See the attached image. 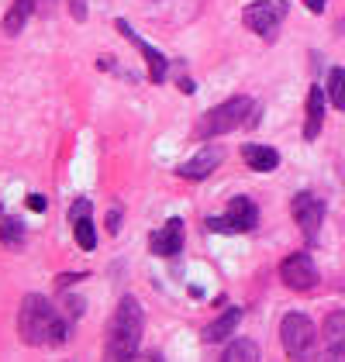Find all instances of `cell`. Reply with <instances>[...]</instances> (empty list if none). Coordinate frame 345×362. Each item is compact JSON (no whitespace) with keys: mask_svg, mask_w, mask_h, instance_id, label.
<instances>
[{"mask_svg":"<svg viewBox=\"0 0 345 362\" xmlns=\"http://www.w3.org/2000/svg\"><path fill=\"white\" fill-rule=\"evenodd\" d=\"M18 328L28 345H62L69 338V321L59 317L56 307L38 293L25 297V304L18 310Z\"/></svg>","mask_w":345,"mask_h":362,"instance_id":"1","label":"cell"},{"mask_svg":"<svg viewBox=\"0 0 345 362\" xmlns=\"http://www.w3.org/2000/svg\"><path fill=\"white\" fill-rule=\"evenodd\" d=\"M142 328H145V314L142 304L135 297H121L115 317L107 325V341H104V356L107 359H131L139 352V341H142Z\"/></svg>","mask_w":345,"mask_h":362,"instance_id":"2","label":"cell"},{"mask_svg":"<svg viewBox=\"0 0 345 362\" xmlns=\"http://www.w3.org/2000/svg\"><path fill=\"white\" fill-rule=\"evenodd\" d=\"M252 100L249 97H231V100H225V104H218L214 111H207V117L201 121V135H207V139H214V135H228V132H235L238 124H245L249 117H252Z\"/></svg>","mask_w":345,"mask_h":362,"instance_id":"3","label":"cell"},{"mask_svg":"<svg viewBox=\"0 0 345 362\" xmlns=\"http://www.w3.org/2000/svg\"><path fill=\"white\" fill-rule=\"evenodd\" d=\"M280 341H283V349H287L293 359H304L317 341L315 321L304 317V314H287V317L280 321Z\"/></svg>","mask_w":345,"mask_h":362,"instance_id":"4","label":"cell"},{"mask_svg":"<svg viewBox=\"0 0 345 362\" xmlns=\"http://www.w3.org/2000/svg\"><path fill=\"white\" fill-rule=\"evenodd\" d=\"M290 4L287 0H259V4H249L245 7V28L262 35V38H273L276 28L283 25V18H287Z\"/></svg>","mask_w":345,"mask_h":362,"instance_id":"5","label":"cell"},{"mask_svg":"<svg viewBox=\"0 0 345 362\" xmlns=\"http://www.w3.org/2000/svg\"><path fill=\"white\" fill-rule=\"evenodd\" d=\"M280 276L287 283L290 290H315L317 286V266L315 259L308 255V252H297V255H287L283 262H280Z\"/></svg>","mask_w":345,"mask_h":362,"instance_id":"6","label":"cell"},{"mask_svg":"<svg viewBox=\"0 0 345 362\" xmlns=\"http://www.w3.org/2000/svg\"><path fill=\"white\" fill-rule=\"evenodd\" d=\"M293 218H297V224H300V231H304V238H308V245L317 238V228H321V221H324V204L317 200L315 194H297L293 197Z\"/></svg>","mask_w":345,"mask_h":362,"instance_id":"7","label":"cell"},{"mask_svg":"<svg viewBox=\"0 0 345 362\" xmlns=\"http://www.w3.org/2000/svg\"><path fill=\"white\" fill-rule=\"evenodd\" d=\"M115 28L121 31V35H124V38H128V42H131V45H135V49L145 56V62H148V73H152V83H163V80H166V56H163L159 49H152L145 38H139V35H135V28H131L124 18H117Z\"/></svg>","mask_w":345,"mask_h":362,"instance_id":"8","label":"cell"},{"mask_svg":"<svg viewBox=\"0 0 345 362\" xmlns=\"http://www.w3.org/2000/svg\"><path fill=\"white\" fill-rule=\"evenodd\" d=\"M180 245H183V221L180 218H170L159 231L148 235V249L156 252V255H176Z\"/></svg>","mask_w":345,"mask_h":362,"instance_id":"9","label":"cell"},{"mask_svg":"<svg viewBox=\"0 0 345 362\" xmlns=\"http://www.w3.org/2000/svg\"><path fill=\"white\" fill-rule=\"evenodd\" d=\"M221 159H225V152H221V148H204L201 156H194L190 163H183L176 173H180L183 180H204V176H211V173L218 169Z\"/></svg>","mask_w":345,"mask_h":362,"instance_id":"10","label":"cell"},{"mask_svg":"<svg viewBox=\"0 0 345 362\" xmlns=\"http://www.w3.org/2000/svg\"><path fill=\"white\" fill-rule=\"evenodd\" d=\"M324 349L332 359H345V310L324 317Z\"/></svg>","mask_w":345,"mask_h":362,"instance_id":"11","label":"cell"},{"mask_svg":"<svg viewBox=\"0 0 345 362\" xmlns=\"http://www.w3.org/2000/svg\"><path fill=\"white\" fill-rule=\"evenodd\" d=\"M242 159H245V166L252 169V173H273V169L280 166V152L276 148H269V145H242Z\"/></svg>","mask_w":345,"mask_h":362,"instance_id":"12","label":"cell"},{"mask_svg":"<svg viewBox=\"0 0 345 362\" xmlns=\"http://www.w3.org/2000/svg\"><path fill=\"white\" fill-rule=\"evenodd\" d=\"M225 218L231 221V231H252L259 221V211L249 197H235L228 204V214H225Z\"/></svg>","mask_w":345,"mask_h":362,"instance_id":"13","label":"cell"},{"mask_svg":"<svg viewBox=\"0 0 345 362\" xmlns=\"http://www.w3.org/2000/svg\"><path fill=\"white\" fill-rule=\"evenodd\" d=\"M321 121H324V93L317 86H311V93H308V121H304V139L308 141L317 139Z\"/></svg>","mask_w":345,"mask_h":362,"instance_id":"14","label":"cell"},{"mask_svg":"<svg viewBox=\"0 0 345 362\" xmlns=\"http://www.w3.org/2000/svg\"><path fill=\"white\" fill-rule=\"evenodd\" d=\"M238 321H242V310H238V307L225 310L218 321H211V325L204 328V341H225V338L238 328Z\"/></svg>","mask_w":345,"mask_h":362,"instance_id":"15","label":"cell"},{"mask_svg":"<svg viewBox=\"0 0 345 362\" xmlns=\"http://www.w3.org/2000/svg\"><path fill=\"white\" fill-rule=\"evenodd\" d=\"M35 7H38L35 0H14V7H11L7 18H4V31H7V35H18V31L25 28V21H28V14Z\"/></svg>","mask_w":345,"mask_h":362,"instance_id":"16","label":"cell"},{"mask_svg":"<svg viewBox=\"0 0 345 362\" xmlns=\"http://www.w3.org/2000/svg\"><path fill=\"white\" fill-rule=\"evenodd\" d=\"M225 359L228 362H252V359H259V345L256 341H245V338H242V341H235V345H228V349H225Z\"/></svg>","mask_w":345,"mask_h":362,"instance_id":"17","label":"cell"},{"mask_svg":"<svg viewBox=\"0 0 345 362\" xmlns=\"http://www.w3.org/2000/svg\"><path fill=\"white\" fill-rule=\"evenodd\" d=\"M328 97H332V104L345 111V69H332L328 73Z\"/></svg>","mask_w":345,"mask_h":362,"instance_id":"18","label":"cell"},{"mask_svg":"<svg viewBox=\"0 0 345 362\" xmlns=\"http://www.w3.org/2000/svg\"><path fill=\"white\" fill-rule=\"evenodd\" d=\"M73 231H76V242H80V249H97V231H93V221H90V218H86V214H80V218H76V228H73Z\"/></svg>","mask_w":345,"mask_h":362,"instance_id":"19","label":"cell"},{"mask_svg":"<svg viewBox=\"0 0 345 362\" xmlns=\"http://www.w3.org/2000/svg\"><path fill=\"white\" fill-rule=\"evenodd\" d=\"M0 242L4 245H21L25 242V224L18 221V218H7V221L0 224Z\"/></svg>","mask_w":345,"mask_h":362,"instance_id":"20","label":"cell"},{"mask_svg":"<svg viewBox=\"0 0 345 362\" xmlns=\"http://www.w3.org/2000/svg\"><path fill=\"white\" fill-rule=\"evenodd\" d=\"M69 14H73L76 21H83L86 18V0H69Z\"/></svg>","mask_w":345,"mask_h":362,"instance_id":"21","label":"cell"},{"mask_svg":"<svg viewBox=\"0 0 345 362\" xmlns=\"http://www.w3.org/2000/svg\"><path fill=\"white\" fill-rule=\"evenodd\" d=\"M107 231H111V235L121 231V214H117V211H107Z\"/></svg>","mask_w":345,"mask_h":362,"instance_id":"22","label":"cell"},{"mask_svg":"<svg viewBox=\"0 0 345 362\" xmlns=\"http://www.w3.org/2000/svg\"><path fill=\"white\" fill-rule=\"evenodd\" d=\"M28 207H31V211H45V207H49V200H45V197H38V194H31L28 197Z\"/></svg>","mask_w":345,"mask_h":362,"instance_id":"23","label":"cell"},{"mask_svg":"<svg viewBox=\"0 0 345 362\" xmlns=\"http://www.w3.org/2000/svg\"><path fill=\"white\" fill-rule=\"evenodd\" d=\"M304 7H308V11H315V14H321V11L328 7V0H304Z\"/></svg>","mask_w":345,"mask_h":362,"instance_id":"24","label":"cell"},{"mask_svg":"<svg viewBox=\"0 0 345 362\" xmlns=\"http://www.w3.org/2000/svg\"><path fill=\"white\" fill-rule=\"evenodd\" d=\"M35 4H38V7L45 4V11H52V0H35Z\"/></svg>","mask_w":345,"mask_h":362,"instance_id":"25","label":"cell"}]
</instances>
